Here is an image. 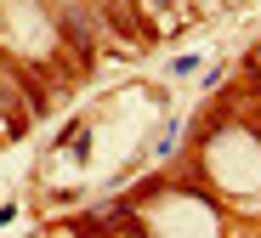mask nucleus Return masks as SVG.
I'll return each instance as SVG.
<instances>
[{"label":"nucleus","mask_w":261,"mask_h":238,"mask_svg":"<svg viewBox=\"0 0 261 238\" xmlns=\"http://www.w3.org/2000/svg\"><path fill=\"white\" fill-rule=\"evenodd\" d=\"M0 108H6V97H0Z\"/></svg>","instance_id":"2"},{"label":"nucleus","mask_w":261,"mask_h":238,"mask_svg":"<svg viewBox=\"0 0 261 238\" xmlns=\"http://www.w3.org/2000/svg\"><path fill=\"white\" fill-rule=\"evenodd\" d=\"M63 29L74 34V45H80V51H91V29H85V12H68V17H63Z\"/></svg>","instance_id":"1"}]
</instances>
